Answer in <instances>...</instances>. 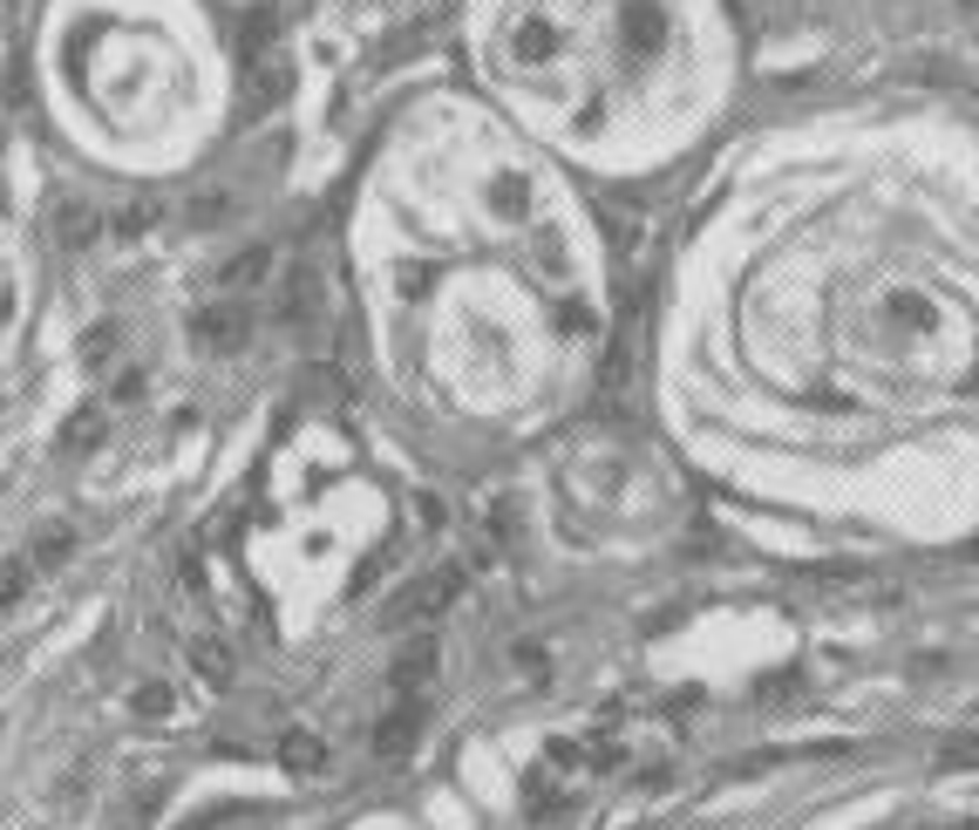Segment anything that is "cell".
<instances>
[{
  "label": "cell",
  "instance_id": "cell-1",
  "mask_svg": "<svg viewBox=\"0 0 979 830\" xmlns=\"http://www.w3.org/2000/svg\"><path fill=\"white\" fill-rule=\"evenodd\" d=\"M435 667H443V647H435V634H408V640L395 647V661H389V688H395L402 701H422V694L435 688Z\"/></svg>",
  "mask_w": 979,
  "mask_h": 830
},
{
  "label": "cell",
  "instance_id": "cell-2",
  "mask_svg": "<svg viewBox=\"0 0 979 830\" xmlns=\"http://www.w3.org/2000/svg\"><path fill=\"white\" fill-rule=\"evenodd\" d=\"M252 341V307H245V299H212V307H204L198 314V347H204V355H239V347Z\"/></svg>",
  "mask_w": 979,
  "mask_h": 830
},
{
  "label": "cell",
  "instance_id": "cell-3",
  "mask_svg": "<svg viewBox=\"0 0 979 830\" xmlns=\"http://www.w3.org/2000/svg\"><path fill=\"white\" fill-rule=\"evenodd\" d=\"M456 586H462V572L456 565H443V572H429L422 586H408L402 599H395V613L389 620H429V613H443L449 599H456Z\"/></svg>",
  "mask_w": 979,
  "mask_h": 830
},
{
  "label": "cell",
  "instance_id": "cell-4",
  "mask_svg": "<svg viewBox=\"0 0 979 830\" xmlns=\"http://www.w3.org/2000/svg\"><path fill=\"white\" fill-rule=\"evenodd\" d=\"M96 232H110V225H102V212L89 205V197L62 191V197H55V245H68V253H82V245H96Z\"/></svg>",
  "mask_w": 979,
  "mask_h": 830
},
{
  "label": "cell",
  "instance_id": "cell-5",
  "mask_svg": "<svg viewBox=\"0 0 979 830\" xmlns=\"http://www.w3.org/2000/svg\"><path fill=\"white\" fill-rule=\"evenodd\" d=\"M510 55H518V62H558V55H564V41H558L551 21L518 14V21H510Z\"/></svg>",
  "mask_w": 979,
  "mask_h": 830
},
{
  "label": "cell",
  "instance_id": "cell-6",
  "mask_svg": "<svg viewBox=\"0 0 979 830\" xmlns=\"http://www.w3.org/2000/svg\"><path fill=\"white\" fill-rule=\"evenodd\" d=\"M422 728V701H402V708L374 728V756H408V742H416Z\"/></svg>",
  "mask_w": 979,
  "mask_h": 830
},
{
  "label": "cell",
  "instance_id": "cell-7",
  "mask_svg": "<svg viewBox=\"0 0 979 830\" xmlns=\"http://www.w3.org/2000/svg\"><path fill=\"white\" fill-rule=\"evenodd\" d=\"M279 763H287L293 776H314V769L327 763V749H320L314 736H306V728H293V736H287V742H279Z\"/></svg>",
  "mask_w": 979,
  "mask_h": 830
},
{
  "label": "cell",
  "instance_id": "cell-8",
  "mask_svg": "<svg viewBox=\"0 0 979 830\" xmlns=\"http://www.w3.org/2000/svg\"><path fill=\"white\" fill-rule=\"evenodd\" d=\"M266 272H272V253H266V245H245V253L225 266V293H239V286H252V280H266Z\"/></svg>",
  "mask_w": 979,
  "mask_h": 830
},
{
  "label": "cell",
  "instance_id": "cell-9",
  "mask_svg": "<svg viewBox=\"0 0 979 830\" xmlns=\"http://www.w3.org/2000/svg\"><path fill=\"white\" fill-rule=\"evenodd\" d=\"M191 667H198L212 688H225V681H231V647H225V640H198V647H191Z\"/></svg>",
  "mask_w": 979,
  "mask_h": 830
},
{
  "label": "cell",
  "instance_id": "cell-10",
  "mask_svg": "<svg viewBox=\"0 0 979 830\" xmlns=\"http://www.w3.org/2000/svg\"><path fill=\"white\" fill-rule=\"evenodd\" d=\"M28 578H35V559H0V606H14L28 592Z\"/></svg>",
  "mask_w": 979,
  "mask_h": 830
},
{
  "label": "cell",
  "instance_id": "cell-11",
  "mask_svg": "<svg viewBox=\"0 0 979 830\" xmlns=\"http://www.w3.org/2000/svg\"><path fill=\"white\" fill-rule=\"evenodd\" d=\"M96 436H102V416H96V409H82V416H75L68 430H62V449H89Z\"/></svg>",
  "mask_w": 979,
  "mask_h": 830
},
{
  "label": "cell",
  "instance_id": "cell-12",
  "mask_svg": "<svg viewBox=\"0 0 979 830\" xmlns=\"http://www.w3.org/2000/svg\"><path fill=\"white\" fill-rule=\"evenodd\" d=\"M68 551H75V532H41V545H35V572H41V565H62Z\"/></svg>",
  "mask_w": 979,
  "mask_h": 830
},
{
  "label": "cell",
  "instance_id": "cell-13",
  "mask_svg": "<svg viewBox=\"0 0 979 830\" xmlns=\"http://www.w3.org/2000/svg\"><path fill=\"white\" fill-rule=\"evenodd\" d=\"M150 218H157V212H150V205H123V212L110 218V239H137V232H143V225H150Z\"/></svg>",
  "mask_w": 979,
  "mask_h": 830
},
{
  "label": "cell",
  "instance_id": "cell-14",
  "mask_svg": "<svg viewBox=\"0 0 979 830\" xmlns=\"http://www.w3.org/2000/svg\"><path fill=\"white\" fill-rule=\"evenodd\" d=\"M137 715H170V688L143 681V694H137Z\"/></svg>",
  "mask_w": 979,
  "mask_h": 830
}]
</instances>
